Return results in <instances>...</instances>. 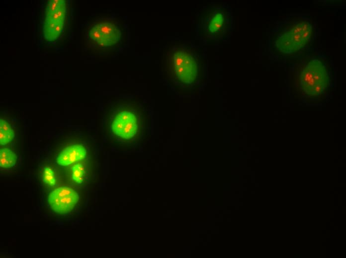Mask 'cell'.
<instances>
[{
    "mask_svg": "<svg viewBox=\"0 0 346 258\" xmlns=\"http://www.w3.org/2000/svg\"><path fill=\"white\" fill-rule=\"evenodd\" d=\"M13 129L5 120H0V143L4 145L9 142L14 137Z\"/></svg>",
    "mask_w": 346,
    "mask_h": 258,
    "instance_id": "8fae6325",
    "label": "cell"
},
{
    "mask_svg": "<svg viewBox=\"0 0 346 258\" xmlns=\"http://www.w3.org/2000/svg\"><path fill=\"white\" fill-rule=\"evenodd\" d=\"M16 161V155L8 148L0 150V166L3 168H9L14 166Z\"/></svg>",
    "mask_w": 346,
    "mask_h": 258,
    "instance_id": "30bf717a",
    "label": "cell"
},
{
    "mask_svg": "<svg viewBox=\"0 0 346 258\" xmlns=\"http://www.w3.org/2000/svg\"><path fill=\"white\" fill-rule=\"evenodd\" d=\"M86 34L91 47L109 49L117 54L123 52L129 42L127 20L118 14L95 20L88 26Z\"/></svg>",
    "mask_w": 346,
    "mask_h": 258,
    "instance_id": "5b68a950",
    "label": "cell"
},
{
    "mask_svg": "<svg viewBox=\"0 0 346 258\" xmlns=\"http://www.w3.org/2000/svg\"><path fill=\"white\" fill-rule=\"evenodd\" d=\"M66 11V0H51L47 3L44 28L47 40L54 41L60 35L64 27Z\"/></svg>",
    "mask_w": 346,
    "mask_h": 258,
    "instance_id": "52a82bcc",
    "label": "cell"
},
{
    "mask_svg": "<svg viewBox=\"0 0 346 258\" xmlns=\"http://www.w3.org/2000/svg\"><path fill=\"white\" fill-rule=\"evenodd\" d=\"M85 167L81 164L73 165L71 167V176L73 181L76 184H81L85 177Z\"/></svg>",
    "mask_w": 346,
    "mask_h": 258,
    "instance_id": "7c38bea8",
    "label": "cell"
},
{
    "mask_svg": "<svg viewBox=\"0 0 346 258\" xmlns=\"http://www.w3.org/2000/svg\"><path fill=\"white\" fill-rule=\"evenodd\" d=\"M148 105L135 97H121L116 102L111 130L121 142H132L142 137L146 129Z\"/></svg>",
    "mask_w": 346,
    "mask_h": 258,
    "instance_id": "277c9868",
    "label": "cell"
},
{
    "mask_svg": "<svg viewBox=\"0 0 346 258\" xmlns=\"http://www.w3.org/2000/svg\"><path fill=\"white\" fill-rule=\"evenodd\" d=\"M42 180L47 185L51 187L56 186V178L54 171L48 166L45 167L42 171Z\"/></svg>",
    "mask_w": 346,
    "mask_h": 258,
    "instance_id": "4fadbf2b",
    "label": "cell"
},
{
    "mask_svg": "<svg viewBox=\"0 0 346 258\" xmlns=\"http://www.w3.org/2000/svg\"><path fill=\"white\" fill-rule=\"evenodd\" d=\"M204 61L202 53L193 44L178 42L173 43L164 54L161 65L170 78L187 85L203 68Z\"/></svg>",
    "mask_w": 346,
    "mask_h": 258,
    "instance_id": "3957f363",
    "label": "cell"
},
{
    "mask_svg": "<svg viewBox=\"0 0 346 258\" xmlns=\"http://www.w3.org/2000/svg\"><path fill=\"white\" fill-rule=\"evenodd\" d=\"M78 200L77 193L67 187H60L52 190L48 196L49 206L59 214H66L71 211Z\"/></svg>",
    "mask_w": 346,
    "mask_h": 258,
    "instance_id": "ba28073f",
    "label": "cell"
},
{
    "mask_svg": "<svg viewBox=\"0 0 346 258\" xmlns=\"http://www.w3.org/2000/svg\"><path fill=\"white\" fill-rule=\"evenodd\" d=\"M86 154V149L83 145L72 144L65 148L58 154L56 161L61 166H68L83 160Z\"/></svg>",
    "mask_w": 346,
    "mask_h": 258,
    "instance_id": "9c48e42d",
    "label": "cell"
},
{
    "mask_svg": "<svg viewBox=\"0 0 346 258\" xmlns=\"http://www.w3.org/2000/svg\"><path fill=\"white\" fill-rule=\"evenodd\" d=\"M294 100L306 105H322L333 97L335 70L331 57L312 47L294 57L290 69Z\"/></svg>",
    "mask_w": 346,
    "mask_h": 258,
    "instance_id": "6da1fadb",
    "label": "cell"
},
{
    "mask_svg": "<svg viewBox=\"0 0 346 258\" xmlns=\"http://www.w3.org/2000/svg\"><path fill=\"white\" fill-rule=\"evenodd\" d=\"M316 22L309 15L291 14L275 22L269 36L270 54L284 60L312 48L317 38Z\"/></svg>",
    "mask_w": 346,
    "mask_h": 258,
    "instance_id": "7a4b0ae2",
    "label": "cell"
},
{
    "mask_svg": "<svg viewBox=\"0 0 346 258\" xmlns=\"http://www.w3.org/2000/svg\"><path fill=\"white\" fill-rule=\"evenodd\" d=\"M197 31L201 38L209 42H226L233 30L231 8L225 2H210L198 12Z\"/></svg>",
    "mask_w": 346,
    "mask_h": 258,
    "instance_id": "8992f818",
    "label": "cell"
}]
</instances>
